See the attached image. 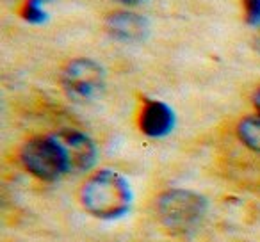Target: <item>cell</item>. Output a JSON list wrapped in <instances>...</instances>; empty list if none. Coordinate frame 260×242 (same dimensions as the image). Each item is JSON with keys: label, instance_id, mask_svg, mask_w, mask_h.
I'll use <instances>...</instances> for the list:
<instances>
[{"label": "cell", "instance_id": "cell-1", "mask_svg": "<svg viewBox=\"0 0 260 242\" xmlns=\"http://www.w3.org/2000/svg\"><path fill=\"white\" fill-rule=\"evenodd\" d=\"M80 201L84 209L98 219H118L128 212L132 192L121 175L104 169L82 185Z\"/></svg>", "mask_w": 260, "mask_h": 242}, {"label": "cell", "instance_id": "cell-2", "mask_svg": "<svg viewBox=\"0 0 260 242\" xmlns=\"http://www.w3.org/2000/svg\"><path fill=\"white\" fill-rule=\"evenodd\" d=\"M22 164L30 175L45 182H54L70 171V162L55 135L27 141L20 153Z\"/></svg>", "mask_w": 260, "mask_h": 242}, {"label": "cell", "instance_id": "cell-3", "mask_svg": "<svg viewBox=\"0 0 260 242\" xmlns=\"http://www.w3.org/2000/svg\"><path fill=\"white\" fill-rule=\"evenodd\" d=\"M160 221L171 230L184 231L194 226L207 210L203 196L185 189H173L164 192L157 203Z\"/></svg>", "mask_w": 260, "mask_h": 242}, {"label": "cell", "instance_id": "cell-4", "mask_svg": "<svg viewBox=\"0 0 260 242\" xmlns=\"http://www.w3.org/2000/svg\"><path fill=\"white\" fill-rule=\"evenodd\" d=\"M105 73L98 62L91 59H75L62 72V87L70 98L87 101L104 89Z\"/></svg>", "mask_w": 260, "mask_h": 242}, {"label": "cell", "instance_id": "cell-5", "mask_svg": "<svg viewBox=\"0 0 260 242\" xmlns=\"http://www.w3.org/2000/svg\"><path fill=\"white\" fill-rule=\"evenodd\" d=\"M55 137L68 157L70 171H87L94 164L96 148L86 134L79 130H62Z\"/></svg>", "mask_w": 260, "mask_h": 242}, {"label": "cell", "instance_id": "cell-6", "mask_svg": "<svg viewBox=\"0 0 260 242\" xmlns=\"http://www.w3.org/2000/svg\"><path fill=\"white\" fill-rule=\"evenodd\" d=\"M107 32L119 41H141L148 36V20L136 13H114L105 20Z\"/></svg>", "mask_w": 260, "mask_h": 242}, {"label": "cell", "instance_id": "cell-7", "mask_svg": "<svg viewBox=\"0 0 260 242\" xmlns=\"http://www.w3.org/2000/svg\"><path fill=\"white\" fill-rule=\"evenodd\" d=\"M175 114L162 101H146L141 112V130L148 137H164L173 130Z\"/></svg>", "mask_w": 260, "mask_h": 242}, {"label": "cell", "instance_id": "cell-8", "mask_svg": "<svg viewBox=\"0 0 260 242\" xmlns=\"http://www.w3.org/2000/svg\"><path fill=\"white\" fill-rule=\"evenodd\" d=\"M237 134L249 150L260 153V114H253L242 119L237 127Z\"/></svg>", "mask_w": 260, "mask_h": 242}, {"label": "cell", "instance_id": "cell-9", "mask_svg": "<svg viewBox=\"0 0 260 242\" xmlns=\"http://www.w3.org/2000/svg\"><path fill=\"white\" fill-rule=\"evenodd\" d=\"M50 0H27L25 8H23V18L29 20L30 23H41L45 22L47 15L41 8Z\"/></svg>", "mask_w": 260, "mask_h": 242}, {"label": "cell", "instance_id": "cell-10", "mask_svg": "<svg viewBox=\"0 0 260 242\" xmlns=\"http://www.w3.org/2000/svg\"><path fill=\"white\" fill-rule=\"evenodd\" d=\"M244 8H246L248 23L258 25L260 23V0H244Z\"/></svg>", "mask_w": 260, "mask_h": 242}, {"label": "cell", "instance_id": "cell-11", "mask_svg": "<svg viewBox=\"0 0 260 242\" xmlns=\"http://www.w3.org/2000/svg\"><path fill=\"white\" fill-rule=\"evenodd\" d=\"M114 2H119L123 6H138V4H143L145 0H114Z\"/></svg>", "mask_w": 260, "mask_h": 242}, {"label": "cell", "instance_id": "cell-12", "mask_svg": "<svg viewBox=\"0 0 260 242\" xmlns=\"http://www.w3.org/2000/svg\"><path fill=\"white\" fill-rule=\"evenodd\" d=\"M253 103H255L256 111H258V114H260V87L256 89V93L253 94Z\"/></svg>", "mask_w": 260, "mask_h": 242}]
</instances>
